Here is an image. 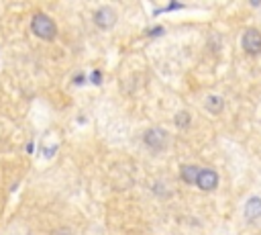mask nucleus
I'll return each instance as SVG.
<instances>
[{
  "label": "nucleus",
  "mask_w": 261,
  "mask_h": 235,
  "mask_svg": "<svg viewBox=\"0 0 261 235\" xmlns=\"http://www.w3.org/2000/svg\"><path fill=\"white\" fill-rule=\"evenodd\" d=\"M94 25L102 31H107V29H113L117 25V13L111 9V7H100L96 13H94Z\"/></svg>",
  "instance_id": "obj_4"
},
{
  "label": "nucleus",
  "mask_w": 261,
  "mask_h": 235,
  "mask_svg": "<svg viewBox=\"0 0 261 235\" xmlns=\"http://www.w3.org/2000/svg\"><path fill=\"white\" fill-rule=\"evenodd\" d=\"M259 217H261V197H251L245 203V219L251 223L257 221Z\"/></svg>",
  "instance_id": "obj_6"
},
{
  "label": "nucleus",
  "mask_w": 261,
  "mask_h": 235,
  "mask_svg": "<svg viewBox=\"0 0 261 235\" xmlns=\"http://www.w3.org/2000/svg\"><path fill=\"white\" fill-rule=\"evenodd\" d=\"M174 123H176V127H180V129H188L190 123H192L190 111H178L176 117H174Z\"/></svg>",
  "instance_id": "obj_9"
},
{
  "label": "nucleus",
  "mask_w": 261,
  "mask_h": 235,
  "mask_svg": "<svg viewBox=\"0 0 261 235\" xmlns=\"http://www.w3.org/2000/svg\"><path fill=\"white\" fill-rule=\"evenodd\" d=\"M31 31L39 39H43V41H54L58 37V25H56V21L51 19L49 15H45V13L33 15V19H31Z\"/></svg>",
  "instance_id": "obj_1"
},
{
  "label": "nucleus",
  "mask_w": 261,
  "mask_h": 235,
  "mask_svg": "<svg viewBox=\"0 0 261 235\" xmlns=\"http://www.w3.org/2000/svg\"><path fill=\"white\" fill-rule=\"evenodd\" d=\"M90 82L96 84V86H100V84H102V72H100V70H94V72L90 74Z\"/></svg>",
  "instance_id": "obj_10"
},
{
  "label": "nucleus",
  "mask_w": 261,
  "mask_h": 235,
  "mask_svg": "<svg viewBox=\"0 0 261 235\" xmlns=\"http://www.w3.org/2000/svg\"><path fill=\"white\" fill-rule=\"evenodd\" d=\"M162 33H164V27H155L149 31V35H162Z\"/></svg>",
  "instance_id": "obj_14"
},
{
  "label": "nucleus",
  "mask_w": 261,
  "mask_h": 235,
  "mask_svg": "<svg viewBox=\"0 0 261 235\" xmlns=\"http://www.w3.org/2000/svg\"><path fill=\"white\" fill-rule=\"evenodd\" d=\"M168 139H170V135L162 127H151L143 133V144L153 152H162L168 146Z\"/></svg>",
  "instance_id": "obj_2"
},
{
  "label": "nucleus",
  "mask_w": 261,
  "mask_h": 235,
  "mask_svg": "<svg viewBox=\"0 0 261 235\" xmlns=\"http://www.w3.org/2000/svg\"><path fill=\"white\" fill-rule=\"evenodd\" d=\"M204 109L211 113V115H219L223 109H225V101L223 97H219V94H211V97H206L204 101Z\"/></svg>",
  "instance_id": "obj_7"
},
{
  "label": "nucleus",
  "mask_w": 261,
  "mask_h": 235,
  "mask_svg": "<svg viewBox=\"0 0 261 235\" xmlns=\"http://www.w3.org/2000/svg\"><path fill=\"white\" fill-rule=\"evenodd\" d=\"M219 174L213 170V168H204V170H200V174H198V180H196V186L200 188V191H204V193H211V191H215V188L219 186Z\"/></svg>",
  "instance_id": "obj_5"
},
{
  "label": "nucleus",
  "mask_w": 261,
  "mask_h": 235,
  "mask_svg": "<svg viewBox=\"0 0 261 235\" xmlns=\"http://www.w3.org/2000/svg\"><path fill=\"white\" fill-rule=\"evenodd\" d=\"M56 235H76V233H74L70 227H62V229H58V233H56Z\"/></svg>",
  "instance_id": "obj_13"
},
{
  "label": "nucleus",
  "mask_w": 261,
  "mask_h": 235,
  "mask_svg": "<svg viewBox=\"0 0 261 235\" xmlns=\"http://www.w3.org/2000/svg\"><path fill=\"white\" fill-rule=\"evenodd\" d=\"M180 9H184V5H178V3H172V5H168L166 9H162V11H180Z\"/></svg>",
  "instance_id": "obj_12"
},
{
  "label": "nucleus",
  "mask_w": 261,
  "mask_h": 235,
  "mask_svg": "<svg viewBox=\"0 0 261 235\" xmlns=\"http://www.w3.org/2000/svg\"><path fill=\"white\" fill-rule=\"evenodd\" d=\"M200 170H202V168H198V166H194V164H188V166H184V168L180 170V176H182V180H184L186 184H196Z\"/></svg>",
  "instance_id": "obj_8"
},
{
  "label": "nucleus",
  "mask_w": 261,
  "mask_h": 235,
  "mask_svg": "<svg viewBox=\"0 0 261 235\" xmlns=\"http://www.w3.org/2000/svg\"><path fill=\"white\" fill-rule=\"evenodd\" d=\"M241 47L243 52L249 56H257L261 54V33L257 29H247L241 37Z\"/></svg>",
  "instance_id": "obj_3"
},
{
  "label": "nucleus",
  "mask_w": 261,
  "mask_h": 235,
  "mask_svg": "<svg viewBox=\"0 0 261 235\" xmlns=\"http://www.w3.org/2000/svg\"><path fill=\"white\" fill-rule=\"evenodd\" d=\"M84 80H86V76H84V74H76V76L72 78V82H74L76 86H82V84H84Z\"/></svg>",
  "instance_id": "obj_11"
}]
</instances>
